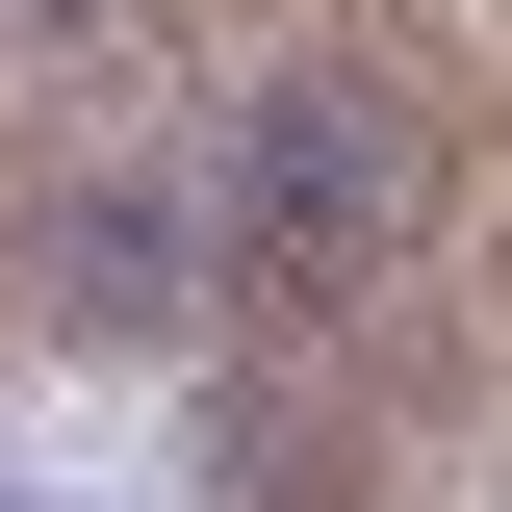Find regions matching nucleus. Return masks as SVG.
<instances>
[{
    "label": "nucleus",
    "mask_w": 512,
    "mask_h": 512,
    "mask_svg": "<svg viewBox=\"0 0 512 512\" xmlns=\"http://www.w3.org/2000/svg\"><path fill=\"white\" fill-rule=\"evenodd\" d=\"M231 512H512V256H461L436 308H384L359 359L256 436Z\"/></svg>",
    "instance_id": "nucleus-1"
},
{
    "label": "nucleus",
    "mask_w": 512,
    "mask_h": 512,
    "mask_svg": "<svg viewBox=\"0 0 512 512\" xmlns=\"http://www.w3.org/2000/svg\"><path fill=\"white\" fill-rule=\"evenodd\" d=\"M103 128H128V0H0V282L26 308L103 205Z\"/></svg>",
    "instance_id": "nucleus-2"
}]
</instances>
